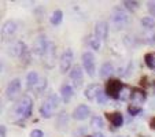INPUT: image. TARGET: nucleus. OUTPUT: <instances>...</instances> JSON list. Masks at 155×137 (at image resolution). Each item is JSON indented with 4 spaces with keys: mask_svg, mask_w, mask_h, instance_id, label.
<instances>
[{
    "mask_svg": "<svg viewBox=\"0 0 155 137\" xmlns=\"http://www.w3.org/2000/svg\"><path fill=\"white\" fill-rule=\"evenodd\" d=\"M59 104V99L56 95H50V96L47 97V99L44 100V103L41 104L40 107V114L43 118H51V115L54 114V111H55V108L58 107Z\"/></svg>",
    "mask_w": 155,
    "mask_h": 137,
    "instance_id": "1",
    "label": "nucleus"
},
{
    "mask_svg": "<svg viewBox=\"0 0 155 137\" xmlns=\"http://www.w3.org/2000/svg\"><path fill=\"white\" fill-rule=\"evenodd\" d=\"M32 107H33L32 99H30L29 96H25V97H22V100H21L17 106H15L14 114L21 118H29L30 115H32Z\"/></svg>",
    "mask_w": 155,
    "mask_h": 137,
    "instance_id": "2",
    "label": "nucleus"
},
{
    "mask_svg": "<svg viewBox=\"0 0 155 137\" xmlns=\"http://www.w3.org/2000/svg\"><path fill=\"white\" fill-rule=\"evenodd\" d=\"M122 90H124L122 81H120L117 78L108 80L107 84H106V93L110 97H113V99H120Z\"/></svg>",
    "mask_w": 155,
    "mask_h": 137,
    "instance_id": "3",
    "label": "nucleus"
},
{
    "mask_svg": "<svg viewBox=\"0 0 155 137\" xmlns=\"http://www.w3.org/2000/svg\"><path fill=\"white\" fill-rule=\"evenodd\" d=\"M111 21L114 24V28L117 30H121L125 28V25L128 24V14L124 11L120 7H115L113 10V15H111Z\"/></svg>",
    "mask_w": 155,
    "mask_h": 137,
    "instance_id": "4",
    "label": "nucleus"
},
{
    "mask_svg": "<svg viewBox=\"0 0 155 137\" xmlns=\"http://www.w3.org/2000/svg\"><path fill=\"white\" fill-rule=\"evenodd\" d=\"M48 44H50V40H48L47 37L44 34H40L37 38L35 40V43H33V51H35L36 55L38 56H44L45 55V52H47V48H48Z\"/></svg>",
    "mask_w": 155,
    "mask_h": 137,
    "instance_id": "5",
    "label": "nucleus"
},
{
    "mask_svg": "<svg viewBox=\"0 0 155 137\" xmlns=\"http://www.w3.org/2000/svg\"><path fill=\"white\" fill-rule=\"evenodd\" d=\"M82 64L89 77L95 76V56L92 52H84L82 54Z\"/></svg>",
    "mask_w": 155,
    "mask_h": 137,
    "instance_id": "6",
    "label": "nucleus"
},
{
    "mask_svg": "<svg viewBox=\"0 0 155 137\" xmlns=\"http://www.w3.org/2000/svg\"><path fill=\"white\" fill-rule=\"evenodd\" d=\"M71 63H73V51L70 48H66L61 56V73H68V70H70Z\"/></svg>",
    "mask_w": 155,
    "mask_h": 137,
    "instance_id": "7",
    "label": "nucleus"
},
{
    "mask_svg": "<svg viewBox=\"0 0 155 137\" xmlns=\"http://www.w3.org/2000/svg\"><path fill=\"white\" fill-rule=\"evenodd\" d=\"M21 92V81L19 78H14L10 81L8 86H7L6 89V95L7 97H8L10 100H15L18 97V95H19Z\"/></svg>",
    "mask_w": 155,
    "mask_h": 137,
    "instance_id": "8",
    "label": "nucleus"
},
{
    "mask_svg": "<svg viewBox=\"0 0 155 137\" xmlns=\"http://www.w3.org/2000/svg\"><path fill=\"white\" fill-rule=\"evenodd\" d=\"M10 54H11L12 56H18V58H21V56H24V55L28 54V48L22 41H15L11 47H10Z\"/></svg>",
    "mask_w": 155,
    "mask_h": 137,
    "instance_id": "9",
    "label": "nucleus"
},
{
    "mask_svg": "<svg viewBox=\"0 0 155 137\" xmlns=\"http://www.w3.org/2000/svg\"><path fill=\"white\" fill-rule=\"evenodd\" d=\"M95 34L99 40H106L107 38V34H108V25L107 22L104 21H100L97 22L96 26H95Z\"/></svg>",
    "mask_w": 155,
    "mask_h": 137,
    "instance_id": "10",
    "label": "nucleus"
},
{
    "mask_svg": "<svg viewBox=\"0 0 155 137\" xmlns=\"http://www.w3.org/2000/svg\"><path fill=\"white\" fill-rule=\"evenodd\" d=\"M89 117V107L85 104H81L73 111V118L77 121H84Z\"/></svg>",
    "mask_w": 155,
    "mask_h": 137,
    "instance_id": "11",
    "label": "nucleus"
},
{
    "mask_svg": "<svg viewBox=\"0 0 155 137\" xmlns=\"http://www.w3.org/2000/svg\"><path fill=\"white\" fill-rule=\"evenodd\" d=\"M106 118L115 128H120L124 123V117L121 113H106Z\"/></svg>",
    "mask_w": 155,
    "mask_h": 137,
    "instance_id": "12",
    "label": "nucleus"
},
{
    "mask_svg": "<svg viewBox=\"0 0 155 137\" xmlns=\"http://www.w3.org/2000/svg\"><path fill=\"white\" fill-rule=\"evenodd\" d=\"M54 60H55V44L52 41H50L48 44V48H47V52L44 55V62L47 64L48 67H52L54 66Z\"/></svg>",
    "mask_w": 155,
    "mask_h": 137,
    "instance_id": "13",
    "label": "nucleus"
},
{
    "mask_svg": "<svg viewBox=\"0 0 155 137\" xmlns=\"http://www.w3.org/2000/svg\"><path fill=\"white\" fill-rule=\"evenodd\" d=\"M70 78L76 86H81L82 84V70L80 66H74L70 70Z\"/></svg>",
    "mask_w": 155,
    "mask_h": 137,
    "instance_id": "14",
    "label": "nucleus"
},
{
    "mask_svg": "<svg viewBox=\"0 0 155 137\" xmlns=\"http://www.w3.org/2000/svg\"><path fill=\"white\" fill-rule=\"evenodd\" d=\"M61 96H62V100L64 103H69L73 96V88L70 86L69 84H63L61 86Z\"/></svg>",
    "mask_w": 155,
    "mask_h": 137,
    "instance_id": "15",
    "label": "nucleus"
},
{
    "mask_svg": "<svg viewBox=\"0 0 155 137\" xmlns=\"http://www.w3.org/2000/svg\"><path fill=\"white\" fill-rule=\"evenodd\" d=\"M99 89L100 88L97 84H91L89 86H87V89H85V92H84L85 97L89 100L96 99V95H97V92H99Z\"/></svg>",
    "mask_w": 155,
    "mask_h": 137,
    "instance_id": "16",
    "label": "nucleus"
},
{
    "mask_svg": "<svg viewBox=\"0 0 155 137\" xmlns=\"http://www.w3.org/2000/svg\"><path fill=\"white\" fill-rule=\"evenodd\" d=\"M130 100L133 103H143L146 100V92L141 89H133L130 95Z\"/></svg>",
    "mask_w": 155,
    "mask_h": 137,
    "instance_id": "17",
    "label": "nucleus"
},
{
    "mask_svg": "<svg viewBox=\"0 0 155 137\" xmlns=\"http://www.w3.org/2000/svg\"><path fill=\"white\" fill-rule=\"evenodd\" d=\"M38 81H40V80H38V74L36 73V71H30V73L26 76V86H28V89L35 88L36 85H37Z\"/></svg>",
    "mask_w": 155,
    "mask_h": 137,
    "instance_id": "18",
    "label": "nucleus"
},
{
    "mask_svg": "<svg viewBox=\"0 0 155 137\" xmlns=\"http://www.w3.org/2000/svg\"><path fill=\"white\" fill-rule=\"evenodd\" d=\"M114 71V69H113V64L110 63V62H106V63L102 64V67H100V71H99V76L100 78H107L110 74Z\"/></svg>",
    "mask_w": 155,
    "mask_h": 137,
    "instance_id": "19",
    "label": "nucleus"
},
{
    "mask_svg": "<svg viewBox=\"0 0 155 137\" xmlns=\"http://www.w3.org/2000/svg\"><path fill=\"white\" fill-rule=\"evenodd\" d=\"M17 30V24L14 21H7L3 25V34H12Z\"/></svg>",
    "mask_w": 155,
    "mask_h": 137,
    "instance_id": "20",
    "label": "nucleus"
},
{
    "mask_svg": "<svg viewBox=\"0 0 155 137\" xmlns=\"http://www.w3.org/2000/svg\"><path fill=\"white\" fill-rule=\"evenodd\" d=\"M62 19H63V12L61 11V10H56V11L52 12V15H51V24L52 25H59L62 22Z\"/></svg>",
    "mask_w": 155,
    "mask_h": 137,
    "instance_id": "21",
    "label": "nucleus"
},
{
    "mask_svg": "<svg viewBox=\"0 0 155 137\" xmlns=\"http://www.w3.org/2000/svg\"><path fill=\"white\" fill-rule=\"evenodd\" d=\"M144 62H146V64L150 67V69H155V52L146 54Z\"/></svg>",
    "mask_w": 155,
    "mask_h": 137,
    "instance_id": "22",
    "label": "nucleus"
},
{
    "mask_svg": "<svg viewBox=\"0 0 155 137\" xmlns=\"http://www.w3.org/2000/svg\"><path fill=\"white\" fill-rule=\"evenodd\" d=\"M141 24H143V26L147 28V29H152V28L155 26V19L151 17H144L143 19H141Z\"/></svg>",
    "mask_w": 155,
    "mask_h": 137,
    "instance_id": "23",
    "label": "nucleus"
},
{
    "mask_svg": "<svg viewBox=\"0 0 155 137\" xmlns=\"http://www.w3.org/2000/svg\"><path fill=\"white\" fill-rule=\"evenodd\" d=\"M96 100H97L99 104H104V103H107V93H106V90L99 89V92H97V95H96Z\"/></svg>",
    "mask_w": 155,
    "mask_h": 137,
    "instance_id": "24",
    "label": "nucleus"
},
{
    "mask_svg": "<svg viewBox=\"0 0 155 137\" xmlns=\"http://www.w3.org/2000/svg\"><path fill=\"white\" fill-rule=\"evenodd\" d=\"M124 4H125V7L128 10H130V11H133V10H136L139 7V2H136V0H125L124 2Z\"/></svg>",
    "mask_w": 155,
    "mask_h": 137,
    "instance_id": "25",
    "label": "nucleus"
},
{
    "mask_svg": "<svg viewBox=\"0 0 155 137\" xmlns=\"http://www.w3.org/2000/svg\"><path fill=\"white\" fill-rule=\"evenodd\" d=\"M91 125L94 128H97V129H103V119L100 117H94L91 119Z\"/></svg>",
    "mask_w": 155,
    "mask_h": 137,
    "instance_id": "26",
    "label": "nucleus"
},
{
    "mask_svg": "<svg viewBox=\"0 0 155 137\" xmlns=\"http://www.w3.org/2000/svg\"><path fill=\"white\" fill-rule=\"evenodd\" d=\"M45 86H47V80L41 78L40 81L37 82V85L35 86V90H36V92H43V90L45 89Z\"/></svg>",
    "mask_w": 155,
    "mask_h": 137,
    "instance_id": "27",
    "label": "nucleus"
},
{
    "mask_svg": "<svg viewBox=\"0 0 155 137\" xmlns=\"http://www.w3.org/2000/svg\"><path fill=\"white\" fill-rule=\"evenodd\" d=\"M61 123H63V126L68 123V115H66V113H61L58 115V121H56L58 128H61Z\"/></svg>",
    "mask_w": 155,
    "mask_h": 137,
    "instance_id": "28",
    "label": "nucleus"
},
{
    "mask_svg": "<svg viewBox=\"0 0 155 137\" xmlns=\"http://www.w3.org/2000/svg\"><path fill=\"white\" fill-rule=\"evenodd\" d=\"M128 113L130 114V115H137L139 113H141V108L136 104H130L128 107Z\"/></svg>",
    "mask_w": 155,
    "mask_h": 137,
    "instance_id": "29",
    "label": "nucleus"
},
{
    "mask_svg": "<svg viewBox=\"0 0 155 137\" xmlns=\"http://www.w3.org/2000/svg\"><path fill=\"white\" fill-rule=\"evenodd\" d=\"M89 44H91V47L94 48V50H96V51L100 48V40H99L97 37H94V38H92V40L89 41Z\"/></svg>",
    "mask_w": 155,
    "mask_h": 137,
    "instance_id": "30",
    "label": "nucleus"
},
{
    "mask_svg": "<svg viewBox=\"0 0 155 137\" xmlns=\"http://www.w3.org/2000/svg\"><path fill=\"white\" fill-rule=\"evenodd\" d=\"M147 8H148L150 14L155 17V0L154 2H148V3H147Z\"/></svg>",
    "mask_w": 155,
    "mask_h": 137,
    "instance_id": "31",
    "label": "nucleus"
},
{
    "mask_svg": "<svg viewBox=\"0 0 155 137\" xmlns=\"http://www.w3.org/2000/svg\"><path fill=\"white\" fill-rule=\"evenodd\" d=\"M30 137H44V133L40 129H35V130H32V133H30Z\"/></svg>",
    "mask_w": 155,
    "mask_h": 137,
    "instance_id": "32",
    "label": "nucleus"
},
{
    "mask_svg": "<svg viewBox=\"0 0 155 137\" xmlns=\"http://www.w3.org/2000/svg\"><path fill=\"white\" fill-rule=\"evenodd\" d=\"M150 128L154 129V130H155V118H152V119L150 121Z\"/></svg>",
    "mask_w": 155,
    "mask_h": 137,
    "instance_id": "33",
    "label": "nucleus"
},
{
    "mask_svg": "<svg viewBox=\"0 0 155 137\" xmlns=\"http://www.w3.org/2000/svg\"><path fill=\"white\" fill-rule=\"evenodd\" d=\"M2 137H6V128L2 126Z\"/></svg>",
    "mask_w": 155,
    "mask_h": 137,
    "instance_id": "34",
    "label": "nucleus"
},
{
    "mask_svg": "<svg viewBox=\"0 0 155 137\" xmlns=\"http://www.w3.org/2000/svg\"><path fill=\"white\" fill-rule=\"evenodd\" d=\"M94 137H104L103 134H100V133H96V134H94Z\"/></svg>",
    "mask_w": 155,
    "mask_h": 137,
    "instance_id": "35",
    "label": "nucleus"
},
{
    "mask_svg": "<svg viewBox=\"0 0 155 137\" xmlns=\"http://www.w3.org/2000/svg\"><path fill=\"white\" fill-rule=\"evenodd\" d=\"M88 137H94V136H88Z\"/></svg>",
    "mask_w": 155,
    "mask_h": 137,
    "instance_id": "36",
    "label": "nucleus"
},
{
    "mask_svg": "<svg viewBox=\"0 0 155 137\" xmlns=\"http://www.w3.org/2000/svg\"><path fill=\"white\" fill-rule=\"evenodd\" d=\"M154 85H155V81H154Z\"/></svg>",
    "mask_w": 155,
    "mask_h": 137,
    "instance_id": "37",
    "label": "nucleus"
}]
</instances>
